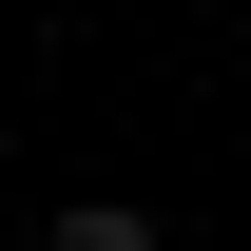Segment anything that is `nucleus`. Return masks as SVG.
Wrapping results in <instances>:
<instances>
[{"mask_svg": "<svg viewBox=\"0 0 251 251\" xmlns=\"http://www.w3.org/2000/svg\"><path fill=\"white\" fill-rule=\"evenodd\" d=\"M58 251H155V213H116V193H97V213H58Z\"/></svg>", "mask_w": 251, "mask_h": 251, "instance_id": "1", "label": "nucleus"}]
</instances>
